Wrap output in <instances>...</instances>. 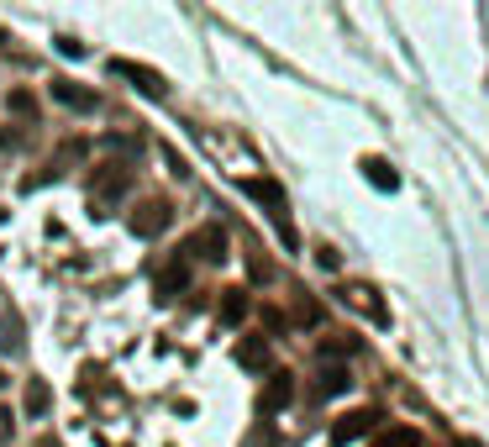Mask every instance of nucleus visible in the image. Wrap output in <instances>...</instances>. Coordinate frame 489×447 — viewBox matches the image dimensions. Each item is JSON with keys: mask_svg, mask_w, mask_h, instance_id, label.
<instances>
[{"mask_svg": "<svg viewBox=\"0 0 489 447\" xmlns=\"http://www.w3.org/2000/svg\"><path fill=\"white\" fill-rule=\"evenodd\" d=\"M184 253H195V258H206V264H221V258H226V232H221L216 221H206L200 232H189Z\"/></svg>", "mask_w": 489, "mask_h": 447, "instance_id": "3", "label": "nucleus"}, {"mask_svg": "<svg viewBox=\"0 0 489 447\" xmlns=\"http://www.w3.org/2000/svg\"><path fill=\"white\" fill-rule=\"evenodd\" d=\"M379 426V411L374 405H364V411H347L342 421H332V442H358V437H368Z\"/></svg>", "mask_w": 489, "mask_h": 447, "instance_id": "5", "label": "nucleus"}, {"mask_svg": "<svg viewBox=\"0 0 489 447\" xmlns=\"http://www.w3.org/2000/svg\"><path fill=\"white\" fill-rule=\"evenodd\" d=\"M16 348H22V321L0 327V353H16Z\"/></svg>", "mask_w": 489, "mask_h": 447, "instance_id": "17", "label": "nucleus"}, {"mask_svg": "<svg viewBox=\"0 0 489 447\" xmlns=\"http://www.w3.org/2000/svg\"><path fill=\"white\" fill-rule=\"evenodd\" d=\"M48 405H53L48 385H42V379H32V385H27V395H22V411H27V416H48Z\"/></svg>", "mask_w": 489, "mask_h": 447, "instance_id": "11", "label": "nucleus"}, {"mask_svg": "<svg viewBox=\"0 0 489 447\" xmlns=\"http://www.w3.org/2000/svg\"><path fill=\"white\" fill-rule=\"evenodd\" d=\"M169 221H174L169 200H143L132 210V237H158V232H169Z\"/></svg>", "mask_w": 489, "mask_h": 447, "instance_id": "1", "label": "nucleus"}, {"mask_svg": "<svg viewBox=\"0 0 489 447\" xmlns=\"http://www.w3.org/2000/svg\"><path fill=\"white\" fill-rule=\"evenodd\" d=\"M0 389H5V374H0Z\"/></svg>", "mask_w": 489, "mask_h": 447, "instance_id": "21", "label": "nucleus"}, {"mask_svg": "<svg viewBox=\"0 0 489 447\" xmlns=\"http://www.w3.org/2000/svg\"><path fill=\"white\" fill-rule=\"evenodd\" d=\"M247 311H253L247 290H226V295H221V327H243Z\"/></svg>", "mask_w": 489, "mask_h": 447, "instance_id": "9", "label": "nucleus"}, {"mask_svg": "<svg viewBox=\"0 0 489 447\" xmlns=\"http://www.w3.org/2000/svg\"><path fill=\"white\" fill-rule=\"evenodd\" d=\"M295 400V374H269V385H263V411H284Z\"/></svg>", "mask_w": 489, "mask_h": 447, "instance_id": "7", "label": "nucleus"}, {"mask_svg": "<svg viewBox=\"0 0 489 447\" xmlns=\"http://www.w3.org/2000/svg\"><path fill=\"white\" fill-rule=\"evenodd\" d=\"M126 184H132V174H126L122 163H100L90 179V200L100 206V200H116V195H126Z\"/></svg>", "mask_w": 489, "mask_h": 447, "instance_id": "4", "label": "nucleus"}, {"mask_svg": "<svg viewBox=\"0 0 489 447\" xmlns=\"http://www.w3.org/2000/svg\"><path fill=\"white\" fill-rule=\"evenodd\" d=\"M11 432H16V416H11V411H5V405H0V447L11 442Z\"/></svg>", "mask_w": 489, "mask_h": 447, "instance_id": "19", "label": "nucleus"}, {"mask_svg": "<svg viewBox=\"0 0 489 447\" xmlns=\"http://www.w3.org/2000/svg\"><path fill=\"white\" fill-rule=\"evenodd\" d=\"M53 100L69 106V111H95V95L90 89H79L74 79H53Z\"/></svg>", "mask_w": 489, "mask_h": 447, "instance_id": "8", "label": "nucleus"}, {"mask_svg": "<svg viewBox=\"0 0 489 447\" xmlns=\"http://www.w3.org/2000/svg\"><path fill=\"white\" fill-rule=\"evenodd\" d=\"M111 74L132 79V89H143V95H153V100H163V89H169L158 69H148V63H132V59H111Z\"/></svg>", "mask_w": 489, "mask_h": 447, "instance_id": "2", "label": "nucleus"}, {"mask_svg": "<svg viewBox=\"0 0 489 447\" xmlns=\"http://www.w3.org/2000/svg\"><path fill=\"white\" fill-rule=\"evenodd\" d=\"M458 447H479V442H458Z\"/></svg>", "mask_w": 489, "mask_h": 447, "instance_id": "20", "label": "nucleus"}, {"mask_svg": "<svg viewBox=\"0 0 489 447\" xmlns=\"http://www.w3.org/2000/svg\"><path fill=\"white\" fill-rule=\"evenodd\" d=\"M364 174H368V184H379V190H395L400 184V174L384 163V158H364Z\"/></svg>", "mask_w": 489, "mask_h": 447, "instance_id": "12", "label": "nucleus"}, {"mask_svg": "<svg viewBox=\"0 0 489 447\" xmlns=\"http://www.w3.org/2000/svg\"><path fill=\"white\" fill-rule=\"evenodd\" d=\"M374 447H421V432H416V426H395V432H384Z\"/></svg>", "mask_w": 489, "mask_h": 447, "instance_id": "15", "label": "nucleus"}, {"mask_svg": "<svg viewBox=\"0 0 489 447\" xmlns=\"http://www.w3.org/2000/svg\"><path fill=\"white\" fill-rule=\"evenodd\" d=\"M353 348H358V342H353V337H347V342H342V337H337V342H321V358H347V353H353Z\"/></svg>", "mask_w": 489, "mask_h": 447, "instance_id": "18", "label": "nucleus"}, {"mask_svg": "<svg viewBox=\"0 0 489 447\" xmlns=\"http://www.w3.org/2000/svg\"><path fill=\"white\" fill-rule=\"evenodd\" d=\"M337 300H342V305H358L368 321H390V311L374 300V290H368V284H342V290H337Z\"/></svg>", "mask_w": 489, "mask_h": 447, "instance_id": "6", "label": "nucleus"}, {"mask_svg": "<svg viewBox=\"0 0 489 447\" xmlns=\"http://www.w3.org/2000/svg\"><path fill=\"white\" fill-rule=\"evenodd\" d=\"M237 363H243V368H263V363H269V342H263V337H243V342H237Z\"/></svg>", "mask_w": 489, "mask_h": 447, "instance_id": "10", "label": "nucleus"}, {"mask_svg": "<svg viewBox=\"0 0 489 447\" xmlns=\"http://www.w3.org/2000/svg\"><path fill=\"white\" fill-rule=\"evenodd\" d=\"M5 111H16V116H37V95H27V89H11V95H5Z\"/></svg>", "mask_w": 489, "mask_h": 447, "instance_id": "16", "label": "nucleus"}, {"mask_svg": "<svg viewBox=\"0 0 489 447\" xmlns=\"http://www.w3.org/2000/svg\"><path fill=\"white\" fill-rule=\"evenodd\" d=\"M347 385H353V379H347V368H327V374H321V385H316V395H321V400H332V395H342Z\"/></svg>", "mask_w": 489, "mask_h": 447, "instance_id": "14", "label": "nucleus"}, {"mask_svg": "<svg viewBox=\"0 0 489 447\" xmlns=\"http://www.w3.org/2000/svg\"><path fill=\"white\" fill-rule=\"evenodd\" d=\"M184 284H189V274H184L180 264H174V268H163V274H158V295H163V300H174V295L184 290Z\"/></svg>", "mask_w": 489, "mask_h": 447, "instance_id": "13", "label": "nucleus"}]
</instances>
